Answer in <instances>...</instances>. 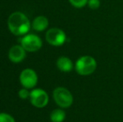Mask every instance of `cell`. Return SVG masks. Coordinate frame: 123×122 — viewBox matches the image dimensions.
Instances as JSON below:
<instances>
[{
	"label": "cell",
	"mask_w": 123,
	"mask_h": 122,
	"mask_svg": "<svg viewBox=\"0 0 123 122\" xmlns=\"http://www.w3.org/2000/svg\"><path fill=\"white\" fill-rule=\"evenodd\" d=\"M8 29L16 36H24L27 34L31 28L29 19L21 12L13 13L8 19Z\"/></svg>",
	"instance_id": "obj_1"
},
{
	"label": "cell",
	"mask_w": 123,
	"mask_h": 122,
	"mask_svg": "<svg viewBox=\"0 0 123 122\" xmlns=\"http://www.w3.org/2000/svg\"><path fill=\"white\" fill-rule=\"evenodd\" d=\"M96 60L93 57L89 55L81 56L76 60L74 68L80 75L86 76L93 74L96 70Z\"/></svg>",
	"instance_id": "obj_2"
},
{
	"label": "cell",
	"mask_w": 123,
	"mask_h": 122,
	"mask_svg": "<svg viewBox=\"0 0 123 122\" xmlns=\"http://www.w3.org/2000/svg\"><path fill=\"white\" fill-rule=\"evenodd\" d=\"M53 98L55 103L61 108H68L73 104V95L65 87H57L53 92Z\"/></svg>",
	"instance_id": "obj_3"
},
{
	"label": "cell",
	"mask_w": 123,
	"mask_h": 122,
	"mask_svg": "<svg viewBox=\"0 0 123 122\" xmlns=\"http://www.w3.org/2000/svg\"><path fill=\"white\" fill-rule=\"evenodd\" d=\"M46 41L53 46H61L66 42V34L62 29L52 28L46 32Z\"/></svg>",
	"instance_id": "obj_4"
},
{
	"label": "cell",
	"mask_w": 123,
	"mask_h": 122,
	"mask_svg": "<svg viewBox=\"0 0 123 122\" xmlns=\"http://www.w3.org/2000/svg\"><path fill=\"white\" fill-rule=\"evenodd\" d=\"M21 45L28 52H36L42 47V40L36 34H25L21 39Z\"/></svg>",
	"instance_id": "obj_5"
},
{
	"label": "cell",
	"mask_w": 123,
	"mask_h": 122,
	"mask_svg": "<svg viewBox=\"0 0 123 122\" xmlns=\"http://www.w3.org/2000/svg\"><path fill=\"white\" fill-rule=\"evenodd\" d=\"M29 100L34 107L44 108L49 103V95L42 89H34L30 91Z\"/></svg>",
	"instance_id": "obj_6"
},
{
	"label": "cell",
	"mask_w": 123,
	"mask_h": 122,
	"mask_svg": "<svg viewBox=\"0 0 123 122\" xmlns=\"http://www.w3.org/2000/svg\"><path fill=\"white\" fill-rule=\"evenodd\" d=\"M19 80L24 88L33 89L38 83V75L32 69H25L20 74Z\"/></svg>",
	"instance_id": "obj_7"
},
{
	"label": "cell",
	"mask_w": 123,
	"mask_h": 122,
	"mask_svg": "<svg viewBox=\"0 0 123 122\" xmlns=\"http://www.w3.org/2000/svg\"><path fill=\"white\" fill-rule=\"evenodd\" d=\"M26 50L22 45H14L8 51V59L15 64L20 63L25 59Z\"/></svg>",
	"instance_id": "obj_8"
},
{
	"label": "cell",
	"mask_w": 123,
	"mask_h": 122,
	"mask_svg": "<svg viewBox=\"0 0 123 122\" xmlns=\"http://www.w3.org/2000/svg\"><path fill=\"white\" fill-rule=\"evenodd\" d=\"M57 68L62 72L65 73H68L70 72L74 69V64L73 62L71 61V59H69L68 57L65 56H61L57 59L56 62Z\"/></svg>",
	"instance_id": "obj_9"
},
{
	"label": "cell",
	"mask_w": 123,
	"mask_h": 122,
	"mask_svg": "<svg viewBox=\"0 0 123 122\" xmlns=\"http://www.w3.org/2000/svg\"><path fill=\"white\" fill-rule=\"evenodd\" d=\"M49 26V20L44 16H38L34 19L32 23V27L35 31L42 32L45 30Z\"/></svg>",
	"instance_id": "obj_10"
},
{
	"label": "cell",
	"mask_w": 123,
	"mask_h": 122,
	"mask_svg": "<svg viewBox=\"0 0 123 122\" xmlns=\"http://www.w3.org/2000/svg\"><path fill=\"white\" fill-rule=\"evenodd\" d=\"M66 114L61 109H55L50 114V121L52 122H63L65 119Z\"/></svg>",
	"instance_id": "obj_11"
},
{
	"label": "cell",
	"mask_w": 123,
	"mask_h": 122,
	"mask_svg": "<svg viewBox=\"0 0 123 122\" xmlns=\"http://www.w3.org/2000/svg\"><path fill=\"white\" fill-rule=\"evenodd\" d=\"M70 4L76 8H81L86 6L88 3V0H69Z\"/></svg>",
	"instance_id": "obj_12"
},
{
	"label": "cell",
	"mask_w": 123,
	"mask_h": 122,
	"mask_svg": "<svg viewBox=\"0 0 123 122\" xmlns=\"http://www.w3.org/2000/svg\"><path fill=\"white\" fill-rule=\"evenodd\" d=\"M0 122H15L13 117L7 113H0Z\"/></svg>",
	"instance_id": "obj_13"
},
{
	"label": "cell",
	"mask_w": 123,
	"mask_h": 122,
	"mask_svg": "<svg viewBox=\"0 0 123 122\" xmlns=\"http://www.w3.org/2000/svg\"><path fill=\"white\" fill-rule=\"evenodd\" d=\"M88 7L91 9H97L100 6V0H88Z\"/></svg>",
	"instance_id": "obj_14"
},
{
	"label": "cell",
	"mask_w": 123,
	"mask_h": 122,
	"mask_svg": "<svg viewBox=\"0 0 123 122\" xmlns=\"http://www.w3.org/2000/svg\"><path fill=\"white\" fill-rule=\"evenodd\" d=\"M18 97L19 98H21V99H29L30 92L28 90V89L23 88L18 91Z\"/></svg>",
	"instance_id": "obj_15"
}]
</instances>
